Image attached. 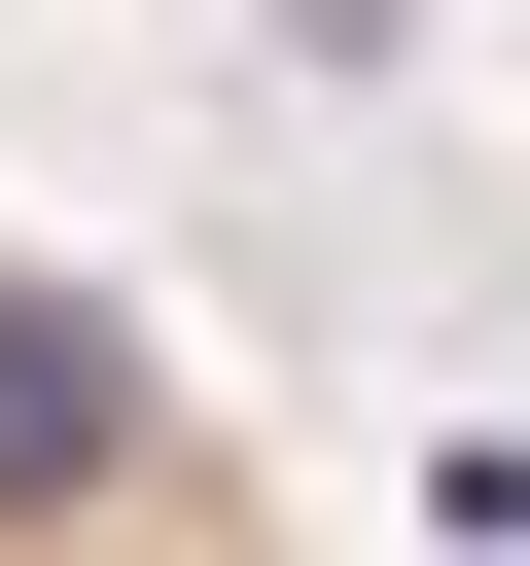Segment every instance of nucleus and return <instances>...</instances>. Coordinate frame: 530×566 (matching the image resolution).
<instances>
[{"label": "nucleus", "instance_id": "obj_1", "mask_svg": "<svg viewBox=\"0 0 530 566\" xmlns=\"http://www.w3.org/2000/svg\"><path fill=\"white\" fill-rule=\"evenodd\" d=\"M0 566H318V495L247 460V389L141 283H71L35 212H0Z\"/></svg>", "mask_w": 530, "mask_h": 566}]
</instances>
